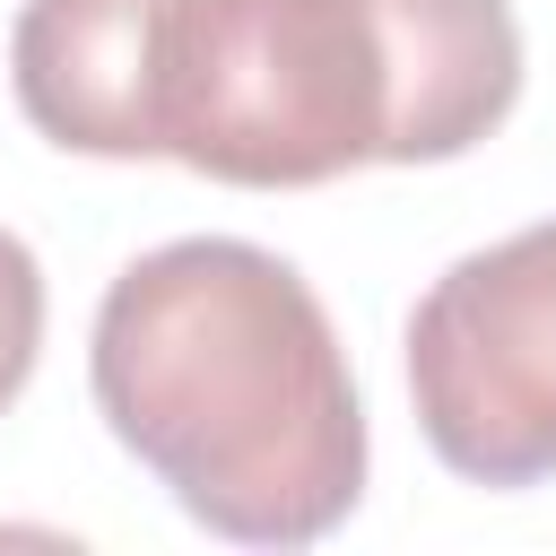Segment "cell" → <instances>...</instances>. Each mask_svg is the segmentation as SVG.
<instances>
[{
    "label": "cell",
    "mask_w": 556,
    "mask_h": 556,
    "mask_svg": "<svg viewBox=\"0 0 556 556\" xmlns=\"http://www.w3.org/2000/svg\"><path fill=\"white\" fill-rule=\"evenodd\" d=\"M113 443L235 547H313L365 495V400L295 261L243 235L139 252L87 339Z\"/></svg>",
    "instance_id": "cell-1"
},
{
    "label": "cell",
    "mask_w": 556,
    "mask_h": 556,
    "mask_svg": "<svg viewBox=\"0 0 556 556\" xmlns=\"http://www.w3.org/2000/svg\"><path fill=\"white\" fill-rule=\"evenodd\" d=\"M521 96L504 0H165L156 156L235 191L452 165Z\"/></svg>",
    "instance_id": "cell-2"
},
{
    "label": "cell",
    "mask_w": 556,
    "mask_h": 556,
    "mask_svg": "<svg viewBox=\"0 0 556 556\" xmlns=\"http://www.w3.org/2000/svg\"><path fill=\"white\" fill-rule=\"evenodd\" d=\"M408 400L469 486L556 478V217L460 252L408 313Z\"/></svg>",
    "instance_id": "cell-3"
},
{
    "label": "cell",
    "mask_w": 556,
    "mask_h": 556,
    "mask_svg": "<svg viewBox=\"0 0 556 556\" xmlns=\"http://www.w3.org/2000/svg\"><path fill=\"white\" fill-rule=\"evenodd\" d=\"M156 35L165 0H26L9 26L26 122L78 156H156Z\"/></svg>",
    "instance_id": "cell-4"
},
{
    "label": "cell",
    "mask_w": 556,
    "mask_h": 556,
    "mask_svg": "<svg viewBox=\"0 0 556 556\" xmlns=\"http://www.w3.org/2000/svg\"><path fill=\"white\" fill-rule=\"evenodd\" d=\"M35 348H43V269H35V252L0 226V408L26 391Z\"/></svg>",
    "instance_id": "cell-5"
}]
</instances>
